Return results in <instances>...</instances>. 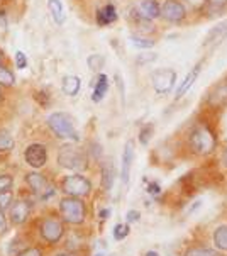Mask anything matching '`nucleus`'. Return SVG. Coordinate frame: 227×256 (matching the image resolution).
Returning a JSON list of instances; mask_svg holds the SVG:
<instances>
[{"label": "nucleus", "instance_id": "1", "mask_svg": "<svg viewBox=\"0 0 227 256\" xmlns=\"http://www.w3.org/2000/svg\"><path fill=\"white\" fill-rule=\"evenodd\" d=\"M217 146H219V136H217L216 126L205 117H198L186 132L188 151L194 156L205 158L216 153Z\"/></svg>", "mask_w": 227, "mask_h": 256}, {"label": "nucleus", "instance_id": "2", "mask_svg": "<svg viewBox=\"0 0 227 256\" xmlns=\"http://www.w3.org/2000/svg\"><path fill=\"white\" fill-rule=\"evenodd\" d=\"M58 210L61 219L72 226H82L86 220V216H88V209H86L84 198L70 197V195H63L60 198Z\"/></svg>", "mask_w": 227, "mask_h": 256}, {"label": "nucleus", "instance_id": "3", "mask_svg": "<svg viewBox=\"0 0 227 256\" xmlns=\"http://www.w3.org/2000/svg\"><path fill=\"white\" fill-rule=\"evenodd\" d=\"M38 232L42 242L48 246H56L66 236V222L56 216H44L39 220Z\"/></svg>", "mask_w": 227, "mask_h": 256}, {"label": "nucleus", "instance_id": "4", "mask_svg": "<svg viewBox=\"0 0 227 256\" xmlns=\"http://www.w3.org/2000/svg\"><path fill=\"white\" fill-rule=\"evenodd\" d=\"M58 164L64 170L82 173L88 168V153H85L78 146L64 144L58 151Z\"/></svg>", "mask_w": 227, "mask_h": 256}, {"label": "nucleus", "instance_id": "5", "mask_svg": "<svg viewBox=\"0 0 227 256\" xmlns=\"http://www.w3.org/2000/svg\"><path fill=\"white\" fill-rule=\"evenodd\" d=\"M46 126L58 140L80 141L78 131L75 129V122H73V117L66 114V112H53V114H50L46 117Z\"/></svg>", "mask_w": 227, "mask_h": 256}, {"label": "nucleus", "instance_id": "6", "mask_svg": "<svg viewBox=\"0 0 227 256\" xmlns=\"http://www.w3.org/2000/svg\"><path fill=\"white\" fill-rule=\"evenodd\" d=\"M94 190L92 180L88 176H85L84 173H70V175L63 176L60 182V192L63 195H70V197H80L85 198L88 197Z\"/></svg>", "mask_w": 227, "mask_h": 256}, {"label": "nucleus", "instance_id": "7", "mask_svg": "<svg viewBox=\"0 0 227 256\" xmlns=\"http://www.w3.org/2000/svg\"><path fill=\"white\" fill-rule=\"evenodd\" d=\"M150 80H151V86H152V90H154V94L160 95V97H166V95H172L174 86H176L178 73L174 68L163 66L152 72Z\"/></svg>", "mask_w": 227, "mask_h": 256}, {"label": "nucleus", "instance_id": "8", "mask_svg": "<svg viewBox=\"0 0 227 256\" xmlns=\"http://www.w3.org/2000/svg\"><path fill=\"white\" fill-rule=\"evenodd\" d=\"M190 10L183 0H163L161 2V20L172 26L186 24L190 19Z\"/></svg>", "mask_w": 227, "mask_h": 256}, {"label": "nucleus", "instance_id": "9", "mask_svg": "<svg viewBox=\"0 0 227 256\" xmlns=\"http://www.w3.org/2000/svg\"><path fill=\"white\" fill-rule=\"evenodd\" d=\"M26 184H28L30 194L41 202H48L56 195V186L48 180L46 175L39 172H29L26 175Z\"/></svg>", "mask_w": 227, "mask_h": 256}, {"label": "nucleus", "instance_id": "10", "mask_svg": "<svg viewBox=\"0 0 227 256\" xmlns=\"http://www.w3.org/2000/svg\"><path fill=\"white\" fill-rule=\"evenodd\" d=\"M205 107L208 110H220L227 106V76L217 82L205 94Z\"/></svg>", "mask_w": 227, "mask_h": 256}, {"label": "nucleus", "instance_id": "11", "mask_svg": "<svg viewBox=\"0 0 227 256\" xmlns=\"http://www.w3.org/2000/svg\"><path fill=\"white\" fill-rule=\"evenodd\" d=\"M34 209V202L29 198H16L14 204L10 206V209L7 210L8 220L12 226H24L29 220L30 214Z\"/></svg>", "mask_w": 227, "mask_h": 256}, {"label": "nucleus", "instance_id": "12", "mask_svg": "<svg viewBox=\"0 0 227 256\" xmlns=\"http://www.w3.org/2000/svg\"><path fill=\"white\" fill-rule=\"evenodd\" d=\"M48 160H50V153H48V148L41 142H32L24 150V162L28 163L32 170H41L46 166Z\"/></svg>", "mask_w": 227, "mask_h": 256}, {"label": "nucleus", "instance_id": "13", "mask_svg": "<svg viewBox=\"0 0 227 256\" xmlns=\"http://www.w3.org/2000/svg\"><path fill=\"white\" fill-rule=\"evenodd\" d=\"M226 39H227V17L220 19L212 29H208V32L205 34L202 41V48L204 50H216Z\"/></svg>", "mask_w": 227, "mask_h": 256}, {"label": "nucleus", "instance_id": "14", "mask_svg": "<svg viewBox=\"0 0 227 256\" xmlns=\"http://www.w3.org/2000/svg\"><path fill=\"white\" fill-rule=\"evenodd\" d=\"M128 19H129L130 26L136 29L138 34H144V36H148V34L154 32V22L148 19V17H144L141 12L138 10L136 6H132L129 8Z\"/></svg>", "mask_w": 227, "mask_h": 256}, {"label": "nucleus", "instance_id": "15", "mask_svg": "<svg viewBox=\"0 0 227 256\" xmlns=\"http://www.w3.org/2000/svg\"><path fill=\"white\" fill-rule=\"evenodd\" d=\"M202 66H204V60H202V62H198V63H195V66L192 68L188 73H186L185 78H183V82L178 85L176 92H174V100H182V98L190 92V88L195 85V82L198 80L200 73H202Z\"/></svg>", "mask_w": 227, "mask_h": 256}, {"label": "nucleus", "instance_id": "16", "mask_svg": "<svg viewBox=\"0 0 227 256\" xmlns=\"http://www.w3.org/2000/svg\"><path fill=\"white\" fill-rule=\"evenodd\" d=\"M134 141H128L122 151V158H120V180L122 184H129L130 178V170H132V163H134Z\"/></svg>", "mask_w": 227, "mask_h": 256}, {"label": "nucleus", "instance_id": "17", "mask_svg": "<svg viewBox=\"0 0 227 256\" xmlns=\"http://www.w3.org/2000/svg\"><path fill=\"white\" fill-rule=\"evenodd\" d=\"M119 19V14H117V7L114 4H106L104 7H100L95 14V22H97L98 28H107L114 22H117Z\"/></svg>", "mask_w": 227, "mask_h": 256}, {"label": "nucleus", "instance_id": "18", "mask_svg": "<svg viewBox=\"0 0 227 256\" xmlns=\"http://www.w3.org/2000/svg\"><path fill=\"white\" fill-rule=\"evenodd\" d=\"M138 10L152 22L161 20V2L160 0H138Z\"/></svg>", "mask_w": 227, "mask_h": 256}, {"label": "nucleus", "instance_id": "19", "mask_svg": "<svg viewBox=\"0 0 227 256\" xmlns=\"http://www.w3.org/2000/svg\"><path fill=\"white\" fill-rule=\"evenodd\" d=\"M92 86H94L92 100H94L95 104H100L104 98H106V95L108 94V86H110V84H108V76L106 75V73H97V76L94 78V84H92Z\"/></svg>", "mask_w": 227, "mask_h": 256}, {"label": "nucleus", "instance_id": "20", "mask_svg": "<svg viewBox=\"0 0 227 256\" xmlns=\"http://www.w3.org/2000/svg\"><path fill=\"white\" fill-rule=\"evenodd\" d=\"M80 88H82L80 76L66 75V76H63V80H61V90H63V94L68 95V97H76V95L80 94Z\"/></svg>", "mask_w": 227, "mask_h": 256}, {"label": "nucleus", "instance_id": "21", "mask_svg": "<svg viewBox=\"0 0 227 256\" xmlns=\"http://www.w3.org/2000/svg\"><path fill=\"white\" fill-rule=\"evenodd\" d=\"M116 168H114L112 163H102V168H100V184H102V188L106 192H110L114 182H116Z\"/></svg>", "mask_w": 227, "mask_h": 256}, {"label": "nucleus", "instance_id": "22", "mask_svg": "<svg viewBox=\"0 0 227 256\" xmlns=\"http://www.w3.org/2000/svg\"><path fill=\"white\" fill-rule=\"evenodd\" d=\"M129 41L130 44L134 48H138V50L141 51H146V50H152V48L156 46V39L154 38H150V36H144V34H138V32H132L129 36Z\"/></svg>", "mask_w": 227, "mask_h": 256}, {"label": "nucleus", "instance_id": "23", "mask_svg": "<svg viewBox=\"0 0 227 256\" xmlns=\"http://www.w3.org/2000/svg\"><path fill=\"white\" fill-rule=\"evenodd\" d=\"M48 8H50V14L54 22L58 26H63L66 16H64V7L61 4V0H48Z\"/></svg>", "mask_w": 227, "mask_h": 256}, {"label": "nucleus", "instance_id": "24", "mask_svg": "<svg viewBox=\"0 0 227 256\" xmlns=\"http://www.w3.org/2000/svg\"><path fill=\"white\" fill-rule=\"evenodd\" d=\"M227 12V0H208L207 14L205 19H214V17H220Z\"/></svg>", "mask_w": 227, "mask_h": 256}, {"label": "nucleus", "instance_id": "25", "mask_svg": "<svg viewBox=\"0 0 227 256\" xmlns=\"http://www.w3.org/2000/svg\"><path fill=\"white\" fill-rule=\"evenodd\" d=\"M212 240H214V246H216L217 250L227 253V226L226 224L219 226V228L214 231Z\"/></svg>", "mask_w": 227, "mask_h": 256}, {"label": "nucleus", "instance_id": "26", "mask_svg": "<svg viewBox=\"0 0 227 256\" xmlns=\"http://www.w3.org/2000/svg\"><path fill=\"white\" fill-rule=\"evenodd\" d=\"M185 6L188 7L190 14L195 17H205L208 7V0H183Z\"/></svg>", "mask_w": 227, "mask_h": 256}, {"label": "nucleus", "instance_id": "27", "mask_svg": "<svg viewBox=\"0 0 227 256\" xmlns=\"http://www.w3.org/2000/svg\"><path fill=\"white\" fill-rule=\"evenodd\" d=\"M14 85H16L14 72L7 66V63L0 64V86H4V88H12Z\"/></svg>", "mask_w": 227, "mask_h": 256}, {"label": "nucleus", "instance_id": "28", "mask_svg": "<svg viewBox=\"0 0 227 256\" xmlns=\"http://www.w3.org/2000/svg\"><path fill=\"white\" fill-rule=\"evenodd\" d=\"M183 256H222L217 248H205V246H190L185 250Z\"/></svg>", "mask_w": 227, "mask_h": 256}, {"label": "nucleus", "instance_id": "29", "mask_svg": "<svg viewBox=\"0 0 227 256\" xmlns=\"http://www.w3.org/2000/svg\"><path fill=\"white\" fill-rule=\"evenodd\" d=\"M86 64L88 68L94 73H102V68L106 66V56L104 54H98V53H94L86 58Z\"/></svg>", "mask_w": 227, "mask_h": 256}, {"label": "nucleus", "instance_id": "30", "mask_svg": "<svg viewBox=\"0 0 227 256\" xmlns=\"http://www.w3.org/2000/svg\"><path fill=\"white\" fill-rule=\"evenodd\" d=\"M152 136H154V124L146 122L141 129H139V138H138V140H139V142H141L142 146H148Z\"/></svg>", "mask_w": 227, "mask_h": 256}, {"label": "nucleus", "instance_id": "31", "mask_svg": "<svg viewBox=\"0 0 227 256\" xmlns=\"http://www.w3.org/2000/svg\"><path fill=\"white\" fill-rule=\"evenodd\" d=\"M14 148H16L14 138L6 131H0V153L7 154V153H10Z\"/></svg>", "mask_w": 227, "mask_h": 256}, {"label": "nucleus", "instance_id": "32", "mask_svg": "<svg viewBox=\"0 0 227 256\" xmlns=\"http://www.w3.org/2000/svg\"><path fill=\"white\" fill-rule=\"evenodd\" d=\"M129 232H130L129 222H126V224L120 222V224H116V228H114V231H112V236L116 241H124L126 238L129 236Z\"/></svg>", "mask_w": 227, "mask_h": 256}, {"label": "nucleus", "instance_id": "33", "mask_svg": "<svg viewBox=\"0 0 227 256\" xmlns=\"http://www.w3.org/2000/svg\"><path fill=\"white\" fill-rule=\"evenodd\" d=\"M14 192L12 190H7V192H0V210H8L10 206L14 204Z\"/></svg>", "mask_w": 227, "mask_h": 256}, {"label": "nucleus", "instance_id": "34", "mask_svg": "<svg viewBox=\"0 0 227 256\" xmlns=\"http://www.w3.org/2000/svg\"><path fill=\"white\" fill-rule=\"evenodd\" d=\"M12 186H14V176L8 175V173H2L0 175V192L12 190Z\"/></svg>", "mask_w": 227, "mask_h": 256}, {"label": "nucleus", "instance_id": "35", "mask_svg": "<svg viewBox=\"0 0 227 256\" xmlns=\"http://www.w3.org/2000/svg\"><path fill=\"white\" fill-rule=\"evenodd\" d=\"M158 60V53H141L136 56V64H148V63H154Z\"/></svg>", "mask_w": 227, "mask_h": 256}, {"label": "nucleus", "instance_id": "36", "mask_svg": "<svg viewBox=\"0 0 227 256\" xmlns=\"http://www.w3.org/2000/svg\"><path fill=\"white\" fill-rule=\"evenodd\" d=\"M16 256H42V250L39 248V246L32 244V246H28V248H24L22 251H19Z\"/></svg>", "mask_w": 227, "mask_h": 256}, {"label": "nucleus", "instance_id": "37", "mask_svg": "<svg viewBox=\"0 0 227 256\" xmlns=\"http://www.w3.org/2000/svg\"><path fill=\"white\" fill-rule=\"evenodd\" d=\"M14 62H16V66L19 68V70H24V68L28 66V56H26L22 51H17Z\"/></svg>", "mask_w": 227, "mask_h": 256}, {"label": "nucleus", "instance_id": "38", "mask_svg": "<svg viewBox=\"0 0 227 256\" xmlns=\"http://www.w3.org/2000/svg\"><path fill=\"white\" fill-rule=\"evenodd\" d=\"M8 224H10V220H8V216H6V212H4V210H0V236L7 234Z\"/></svg>", "mask_w": 227, "mask_h": 256}, {"label": "nucleus", "instance_id": "39", "mask_svg": "<svg viewBox=\"0 0 227 256\" xmlns=\"http://www.w3.org/2000/svg\"><path fill=\"white\" fill-rule=\"evenodd\" d=\"M146 192L152 195V197H156V195L161 194V186L158 182H148V186H146Z\"/></svg>", "mask_w": 227, "mask_h": 256}, {"label": "nucleus", "instance_id": "40", "mask_svg": "<svg viewBox=\"0 0 227 256\" xmlns=\"http://www.w3.org/2000/svg\"><path fill=\"white\" fill-rule=\"evenodd\" d=\"M126 219H128V222H139V219H141V212L139 210H128V214H126Z\"/></svg>", "mask_w": 227, "mask_h": 256}, {"label": "nucleus", "instance_id": "41", "mask_svg": "<svg viewBox=\"0 0 227 256\" xmlns=\"http://www.w3.org/2000/svg\"><path fill=\"white\" fill-rule=\"evenodd\" d=\"M114 78H116V85L119 86V94H120V97H122V102H124V95H126V90H124V80H122L120 73H116V75H114Z\"/></svg>", "mask_w": 227, "mask_h": 256}, {"label": "nucleus", "instance_id": "42", "mask_svg": "<svg viewBox=\"0 0 227 256\" xmlns=\"http://www.w3.org/2000/svg\"><path fill=\"white\" fill-rule=\"evenodd\" d=\"M92 150H88V153H94L95 160H98L100 156H102V146L98 144V142H92Z\"/></svg>", "mask_w": 227, "mask_h": 256}, {"label": "nucleus", "instance_id": "43", "mask_svg": "<svg viewBox=\"0 0 227 256\" xmlns=\"http://www.w3.org/2000/svg\"><path fill=\"white\" fill-rule=\"evenodd\" d=\"M110 214H112V210L108 209V207H106V209H100L98 210V219L100 220H107L108 218H110Z\"/></svg>", "mask_w": 227, "mask_h": 256}, {"label": "nucleus", "instance_id": "44", "mask_svg": "<svg viewBox=\"0 0 227 256\" xmlns=\"http://www.w3.org/2000/svg\"><path fill=\"white\" fill-rule=\"evenodd\" d=\"M220 162H222V164H224V168L227 170V146L222 150V153H220Z\"/></svg>", "mask_w": 227, "mask_h": 256}, {"label": "nucleus", "instance_id": "45", "mask_svg": "<svg viewBox=\"0 0 227 256\" xmlns=\"http://www.w3.org/2000/svg\"><path fill=\"white\" fill-rule=\"evenodd\" d=\"M4 14H6V12H0V26H2V28H6V26H7V16H4Z\"/></svg>", "mask_w": 227, "mask_h": 256}, {"label": "nucleus", "instance_id": "46", "mask_svg": "<svg viewBox=\"0 0 227 256\" xmlns=\"http://www.w3.org/2000/svg\"><path fill=\"white\" fill-rule=\"evenodd\" d=\"M53 256H75V254L70 253V251H58V253H54Z\"/></svg>", "mask_w": 227, "mask_h": 256}, {"label": "nucleus", "instance_id": "47", "mask_svg": "<svg viewBox=\"0 0 227 256\" xmlns=\"http://www.w3.org/2000/svg\"><path fill=\"white\" fill-rule=\"evenodd\" d=\"M4 63H7V56L2 50H0V64H4Z\"/></svg>", "mask_w": 227, "mask_h": 256}, {"label": "nucleus", "instance_id": "48", "mask_svg": "<svg viewBox=\"0 0 227 256\" xmlns=\"http://www.w3.org/2000/svg\"><path fill=\"white\" fill-rule=\"evenodd\" d=\"M144 256H161L160 253H158V251H146V253H144Z\"/></svg>", "mask_w": 227, "mask_h": 256}, {"label": "nucleus", "instance_id": "49", "mask_svg": "<svg viewBox=\"0 0 227 256\" xmlns=\"http://www.w3.org/2000/svg\"><path fill=\"white\" fill-rule=\"evenodd\" d=\"M4 98V86H0V100Z\"/></svg>", "mask_w": 227, "mask_h": 256}, {"label": "nucleus", "instance_id": "50", "mask_svg": "<svg viewBox=\"0 0 227 256\" xmlns=\"http://www.w3.org/2000/svg\"><path fill=\"white\" fill-rule=\"evenodd\" d=\"M4 160H6V154H4V153H0V162H4Z\"/></svg>", "mask_w": 227, "mask_h": 256}, {"label": "nucleus", "instance_id": "51", "mask_svg": "<svg viewBox=\"0 0 227 256\" xmlns=\"http://www.w3.org/2000/svg\"><path fill=\"white\" fill-rule=\"evenodd\" d=\"M95 256H106V254H104V253H97V254H95Z\"/></svg>", "mask_w": 227, "mask_h": 256}]
</instances>
